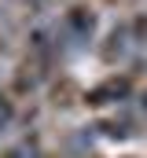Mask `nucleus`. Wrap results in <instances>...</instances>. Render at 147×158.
I'll list each match as a JSON object with an SVG mask.
<instances>
[{"mask_svg":"<svg viewBox=\"0 0 147 158\" xmlns=\"http://www.w3.org/2000/svg\"><path fill=\"white\" fill-rule=\"evenodd\" d=\"M66 22H70L74 30H77V33H81V37H88V33H92V26H96V19H92V15H85V11H81V7H77V11H74L70 19H66Z\"/></svg>","mask_w":147,"mask_h":158,"instance_id":"obj_1","label":"nucleus"},{"mask_svg":"<svg viewBox=\"0 0 147 158\" xmlns=\"http://www.w3.org/2000/svg\"><path fill=\"white\" fill-rule=\"evenodd\" d=\"M7 118H11V107H7V103H0V129L7 125Z\"/></svg>","mask_w":147,"mask_h":158,"instance_id":"obj_2","label":"nucleus"}]
</instances>
